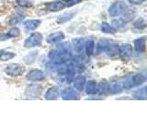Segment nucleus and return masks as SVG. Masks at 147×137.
<instances>
[{
	"mask_svg": "<svg viewBox=\"0 0 147 137\" xmlns=\"http://www.w3.org/2000/svg\"><path fill=\"white\" fill-rule=\"evenodd\" d=\"M85 47H86V55H87V56H91V55L93 54L94 49H95V43H94V41L92 40V39H89L86 42V44H85Z\"/></svg>",
	"mask_w": 147,
	"mask_h": 137,
	"instance_id": "obj_20",
	"label": "nucleus"
},
{
	"mask_svg": "<svg viewBox=\"0 0 147 137\" xmlns=\"http://www.w3.org/2000/svg\"><path fill=\"white\" fill-rule=\"evenodd\" d=\"M128 1L132 5H140L142 3H144V0H128Z\"/></svg>",
	"mask_w": 147,
	"mask_h": 137,
	"instance_id": "obj_34",
	"label": "nucleus"
},
{
	"mask_svg": "<svg viewBox=\"0 0 147 137\" xmlns=\"http://www.w3.org/2000/svg\"><path fill=\"white\" fill-rule=\"evenodd\" d=\"M15 57V53L7 52V51H0V61H6Z\"/></svg>",
	"mask_w": 147,
	"mask_h": 137,
	"instance_id": "obj_24",
	"label": "nucleus"
},
{
	"mask_svg": "<svg viewBox=\"0 0 147 137\" xmlns=\"http://www.w3.org/2000/svg\"><path fill=\"white\" fill-rule=\"evenodd\" d=\"M134 27H137V29H144V27H145V22H144V20L142 19V18H139V19H138L134 23Z\"/></svg>",
	"mask_w": 147,
	"mask_h": 137,
	"instance_id": "obj_28",
	"label": "nucleus"
},
{
	"mask_svg": "<svg viewBox=\"0 0 147 137\" xmlns=\"http://www.w3.org/2000/svg\"><path fill=\"white\" fill-rule=\"evenodd\" d=\"M126 5L121 1L115 2L109 9V13L111 17H118L123 14V12L126 10Z\"/></svg>",
	"mask_w": 147,
	"mask_h": 137,
	"instance_id": "obj_5",
	"label": "nucleus"
},
{
	"mask_svg": "<svg viewBox=\"0 0 147 137\" xmlns=\"http://www.w3.org/2000/svg\"><path fill=\"white\" fill-rule=\"evenodd\" d=\"M26 78L27 80H29L30 81H40L44 80V74L40 70H33L28 73Z\"/></svg>",
	"mask_w": 147,
	"mask_h": 137,
	"instance_id": "obj_8",
	"label": "nucleus"
},
{
	"mask_svg": "<svg viewBox=\"0 0 147 137\" xmlns=\"http://www.w3.org/2000/svg\"><path fill=\"white\" fill-rule=\"evenodd\" d=\"M65 7V5L62 1H54V2H50L48 4H46V8L48 9L49 11L52 12H57L62 10Z\"/></svg>",
	"mask_w": 147,
	"mask_h": 137,
	"instance_id": "obj_9",
	"label": "nucleus"
},
{
	"mask_svg": "<svg viewBox=\"0 0 147 137\" xmlns=\"http://www.w3.org/2000/svg\"><path fill=\"white\" fill-rule=\"evenodd\" d=\"M109 91H111L112 93H119L121 91V86L118 82H112L111 84H109Z\"/></svg>",
	"mask_w": 147,
	"mask_h": 137,
	"instance_id": "obj_25",
	"label": "nucleus"
},
{
	"mask_svg": "<svg viewBox=\"0 0 147 137\" xmlns=\"http://www.w3.org/2000/svg\"><path fill=\"white\" fill-rule=\"evenodd\" d=\"M134 48L135 50L139 53H142L145 51V38H141L134 40Z\"/></svg>",
	"mask_w": 147,
	"mask_h": 137,
	"instance_id": "obj_13",
	"label": "nucleus"
},
{
	"mask_svg": "<svg viewBox=\"0 0 147 137\" xmlns=\"http://www.w3.org/2000/svg\"><path fill=\"white\" fill-rule=\"evenodd\" d=\"M10 37L8 36V34H2L0 35V40H6V39H8Z\"/></svg>",
	"mask_w": 147,
	"mask_h": 137,
	"instance_id": "obj_35",
	"label": "nucleus"
},
{
	"mask_svg": "<svg viewBox=\"0 0 147 137\" xmlns=\"http://www.w3.org/2000/svg\"><path fill=\"white\" fill-rule=\"evenodd\" d=\"M119 53L123 61H129L132 54V47L130 44H122L119 47Z\"/></svg>",
	"mask_w": 147,
	"mask_h": 137,
	"instance_id": "obj_7",
	"label": "nucleus"
},
{
	"mask_svg": "<svg viewBox=\"0 0 147 137\" xmlns=\"http://www.w3.org/2000/svg\"><path fill=\"white\" fill-rule=\"evenodd\" d=\"M41 92H42V87L39 84H31L27 87L26 96L28 98L36 99L39 98Z\"/></svg>",
	"mask_w": 147,
	"mask_h": 137,
	"instance_id": "obj_6",
	"label": "nucleus"
},
{
	"mask_svg": "<svg viewBox=\"0 0 147 137\" xmlns=\"http://www.w3.org/2000/svg\"><path fill=\"white\" fill-rule=\"evenodd\" d=\"M124 25H125V23L123 22L122 19H119V20H114V21H113V26H114V27H118V29H119V27H123Z\"/></svg>",
	"mask_w": 147,
	"mask_h": 137,
	"instance_id": "obj_33",
	"label": "nucleus"
},
{
	"mask_svg": "<svg viewBox=\"0 0 147 137\" xmlns=\"http://www.w3.org/2000/svg\"><path fill=\"white\" fill-rule=\"evenodd\" d=\"M85 84H86V79H85V77H83V76H78L75 80V81H74L75 88L78 91H82L84 90Z\"/></svg>",
	"mask_w": 147,
	"mask_h": 137,
	"instance_id": "obj_15",
	"label": "nucleus"
},
{
	"mask_svg": "<svg viewBox=\"0 0 147 137\" xmlns=\"http://www.w3.org/2000/svg\"><path fill=\"white\" fill-rule=\"evenodd\" d=\"M74 15H75V13L74 12H68V13H64L63 14V15H61L57 19V22L58 23H64L68 21L69 19H71V18L74 17Z\"/></svg>",
	"mask_w": 147,
	"mask_h": 137,
	"instance_id": "obj_22",
	"label": "nucleus"
},
{
	"mask_svg": "<svg viewBox=\"0 0 147 137\" xmlns=\"http://www.w3.org/2000/svg\"><path fill=\"white\" fill-rule=\"evenodd\" d=\"M82 0H66L64 5H65V7H72L74 5H76V4H79Z\"/></svg>",
	"mask_w": 147,
	"mask_h": 137,
	"instance_id": "obj_32",
	"label": "nucleus"
},
{
	"mask_svg": "<svg viewBox=\"0 0 147 137\" xmlns=\"http://www.w3.org/2000/svg\"><path fill=\"white\" fill-rule=\"evenodd\" d=\"M109 91V84L106 80H102L99 82L98 86V92L100 94H105Z\"/></svg>",
	"mask_w": 147,
	"mask_h": 137,
	"instance_id": "obj_18",
	"label": "nucleus"
},
{
	"mask_svg": "<svg viewBox=\"0 0 147 137\" xmlns=\"http://www.w3.org/2000/svg\"><path fill=\"white\" fill-rule=\"evenodd\" d=\"M134 85L133 84V81H132V79L131 78H129V79H127L125 81H124V83H123V86H124V88H126V89H130L131 88V87Z\"/></svg>",
	"mask_w": 147,
	"mask_h": 137,
	"instance_id": "obj_30",
	"label": "nucleus"
},
{
	"mask_svg": "<svg viewBox=\"0 0 147 137\" xmlns=\"http://www.w3.org/2000/svg\"><path fill=\"white\" fill-rule=\"evenodd\" d=\"M98 50H103L109 56H115L119 53V46L109 40H100L98 43Z\"/></svg>",
	"mask_w": 147,
	"mask_h": 137,
	"instance_id": "obj_2",
	"label": "nucleus"
},
{
	"mask_svg": "<svg viewBox=\"0 0 147 137\" xmlns=\"http://www.w3.org/2000/svg\"><path fill=\"white\" fill-rule=\"evenodd\" d=\"M7 34L10 38H16V37H18V35H20V30H18V29H16V27H14V29H12L8 31Z\"/></svg>",
	"mask_w": 147,
	"mask_h": 137,
	"instance_id": "obj_29",
	"label": "nucleus"
},
{
	"mask_svg": "<svg viewBox=\"0 0 147 137\" xmlns=\"http://www.w3.org/2000/svg\"><path fill=\"white\" fill-rule=\"evenodd\" d=\"M25 71V68L20 65L18 63H11L8 64V65L5 68V72L7 73L9 76H20L22 75Z\"/></svg>",
	"mask_w": 147,
	"mask_h": 137,
	"instance_id": "obj_3",
	"label": "nucleus"
},
{
	"mask_svg": "<svg viewBox=\"0 0 147 137\" xmlns=\"http://www.w3.org/2000/svg\"><path fill=\"white\" fill-rule=\"evenodd\" d=\"M40 25V20L39 19H30L25 22V29L28 30H34Z\"/></svg>",
	"mask_w": 147,
	"mask_h": 137,
	"instance_id": "obj_16",
	"label": "nucleus"
},
{
	"mask_svg": "<svg viewBox=\"0 0 147 137\" xmlns=\"http://www.w3.org/2000/svg\"><path fill=\"white\" fill-rule=\"evenodd\" d=\"M124 13V17L123 19L125 20V21H129V20H131V18L133 17V12H131V11H124L123 12Z\"/></svg>",
	"mask_w": 147,
	"mask_h": 137,
	"instance_id": "obj_31",
	"label": "nucleus"
},
{
	"mask_svg": "<svg viewBox=\"0 0 147 137\" xmlns=\"http://www.w3.org/2000/svg\"><path fill=\"white\" fill-rule=\"evenodd\" d=\"M62 98L66 100H78V94L72 89H66L62 92Z\"/></svg>",
	"mask_w": 147,
	"mask_h": 137,
	"instance_id": "obj_12",
	"label": "nucleus"
},
{
	"mask_svg": "<svg viewBox=\"0 0 147 137\" xmlns=\"http://www.w3.org/2000/svg\"><path fill=\"white\" fill-rule=\"evenodd\" d=\"M131 79L133 81V84H135V85H141L144 83V82H145V80H146L145 76L142 74H136L133 76Z\"/></svg>",
	"mask_w": 147,
	"mask_h": 137,
	"instance_id": "obj_21",
	"label": "nucleus"
},
{
	"mask_svg": "<svg viewBox=\"0 0 147 137\" xmlns=\"http://www.w3.org/2000/svg\"><path fill=\"white\" fill-rule=\"evenodd\" d=\"M59 96H60L59 90L56 87H52V88L48 89V90L46 91L44 97L48 100H57L59 98Z\"/></svg>",
	"mask_w": 147,
	"mask_h": 137,
	"instance_id": "obj_10",
	"label": "nucleus"
},
{
	"mask_svg": "<svg viewBox=\"0 0 147 137\" xmlns=\"http://www.w3.org/2000/svg\"><path fill=\"white\" fill-rule=\"evenodd\" d=\"M49 58L54 64H64L71 59V50L68 43L61 44L49 53Z\"/></svg>",
	"mask_w": 147,
	"mask_h": 137,
	"instance_id": "obj_1",
	"label": "nucleus"
},
{
	"mask_svg": "<svg viewBox=\"0 0 147 137\" xmlns=\"http://www.w3.org/2000/svg\"><path fill=\"white\" fill-rule=\"evenodd\" d=\"M134 98L136 100H146V87H142V88L135 90Z\"/></svg>",
	"mask_w": 147,
	"mask_h": 137,
	"instance_id": "obj_19",
	"label": "nucleus"
},
{
	"mask_svg": "<svg viewBox=\"0 0 147 137\" xmlns=\"http://www.w3.org/2000/svg\"><path fill=\"white\" fill-rule=\"evenodd\" d=\"M64 39V35L62 33V32H56V33H53L47 37V42L50 44H55L58 43L60 41H62Z\"/></svg>",
	"mask_w": 147,
	"mask_h": 137,
	"instance_id": "obj_11",
	"label": "nucleus"
},
{
	"mask_svg": "<svg viewBox=\"0 0 147 137\" xmlns=\"http://www.w3.org/2000/svg\"><path fill=\"white\" fill-rule=\"evenodd\" d=\"M86 93L89 95H94L98 92V84L94 80H89L86 84Z\"/></svg>",
	"mask_w": 147,
	"mask_h": 137,
	"instance_id": "obj_14",
	"label": "nucleus"
},
{
	"mask_svg": "<svg viewBox=\"0 0 147 137\" xmlns=\"http://www.w3.org/2000/svg\"><path fill=\"white\" fill-rule=\"evenodd\" d=\"M38 55V52L37 51H33V52H31L30 53L28 56H26L24 58V61L27 63V64H31V63H33L34 61H35V59H36V56Z\"/></svg>",
	"mask_w": 147,
	"mask_h": 137,
	"instance_id": "obj_26",
	"label": "nucleus"
},
{
	"mask_svg": "<svg viewBox=\"0 0 147 137\" xmlns=\"http://www.w3.org/2000/svg\"><path fill=\"white\" fill-rule=\"evenodd\" d=\"M101 31L104 32V33H111V34H113V33L116 32V29H115L112 26L109 25L108 23L104 22V23H102V25H101Z\"/></svg>",
	"mask_w": 147,
	"mask_h": 137,
	"instance_id": "obj_23",
	"label": "nucleus"
},
{
	"mask_svg": "<svg viewBox=\"0 0 147 137\" xmlns=\"http://www.w3.org/2000/svg\"><path fill=\"white\" fill-rule=\"evenodd\" d=\"M42 42V35L40 33H33L25 40L24 46L26 48H33L40 46Z\"/></svg>",
	"mask_w": 147,
	"mask_h": 137,
	"instance_id": "obj_4",
	"label": "nucleus"
},
{
	"mask_svg": "<svg viewBox=\"0 0 147 137\" xmlns=\"http://www.w3.org/2000/svg\"><path fill=\"white\" fill-rule=\"evenodd\" d=\"M17 3L20 7H30L33 5V0H17Z\"/></svg>",
	"mask_w": 147,
	"mask_h": 137,
	"instance_id": "obj_27",
	"label": "nucleus"
},
{
	"mask_svg": "<svg viewBox=\"0 0 147 137\" xmlns=\"http://www.w3.org/2000/svg\"><path fill=\"white\" fill-rule=\"evenodd\" d=\"M72 43H73L74 49H75L76 51H78V52L82 51V49H84V47H85V40L83 39H80V38L73 39Z\"/></svg>",
	"mask_w": 147,
	"mask_h": 137,
	"instance_id": "obj_17",
	"label": "nucleus"
}]
</instances>
